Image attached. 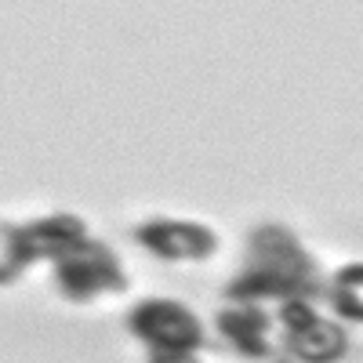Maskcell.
I'll return each mask as SVG.
<instances>
[{"mask_svg": "<svg viewBox=\"0 0 363 363\" xmlns=\"http://www.w3.org/2000/svg\"><path fill=\"white\" fill-rule=\"evenodd\" d=\"M251 265L244 269L229 291L236 301H294L309 294L313 280V262L298 247V240L277 225H269L255 236L251 244Z\"/></svg>", "mask_w": 363, "mask_h": 363, "instance_id": "1", "label": "cell"}, {"mask_svg": "<svg viewBox=\"0 0 363 363\" xmlns=\"http://www.w3.org/2000/svg\"><path fill=\"white\" fill-rule=\"evenodd\" d=\"M131 330L149 352H200L203 327L193 309L171 298H149L131 313Z\"/></svg>", "mask_w": 363, "mask_h": 363, "instance_id": "2", "label": "cell"}, {"mask_svg": "<svg viewBox=\"0 0 363 363\" xmlns=\"http://www.w3.org/2000/svg\"><path fill=\"white\" fill-rule=\"evenodd\" d=\"M142 244L153 251L157 258H167V262H207L211 255L218 251V236L211 233L207 225L200 222H178V218H157L138 229Z\"/></svg>", "mask_w": 363, "mask_h": 363, "instance_id": "3", "label": "cell"}, {"mask_svg": "<svg viewBox=\"0 0 363 363\" xmlns=\"http://www.w3.org/2000/svg\"><path fill=\"white\" fill-rule=\"evenodd\" d=\"M66 280H69V294L77 298H99V294H116V291H128V277L120 269L116 255L102 244H91V240H77V251L73 262L66 269Z\"/></svg>", "mask_w": 363, "mask_h": 363, "instance_id": "4", "label": "cell"}, {"mask_svg": "<svg viewBox=\"0 0 363 363\" xmlns=\"http://www.w3.org/2000/svg\"><path fill=\"white\" fill-rule=\"evenodd\" d=\"M335 309L345 320H363V265H349L335 277Z\"/></svg>", "mask_w": 363, "mask_h": 363, "instance_id": "5", "label": "cell"}, {"mask_svg": "<svg viewBox=\"0 0 363 363\" xmlns=\"http://www.w3.org/2000/svg\"><path fill=\"white\" fill-rule=\"evenodd\" d=\"M149 363H200V352H153Z\"/></svg>", "mask_w": 363, "mask_h": 363, "instance_id": "6", "label": "cell"}]
</instances>
